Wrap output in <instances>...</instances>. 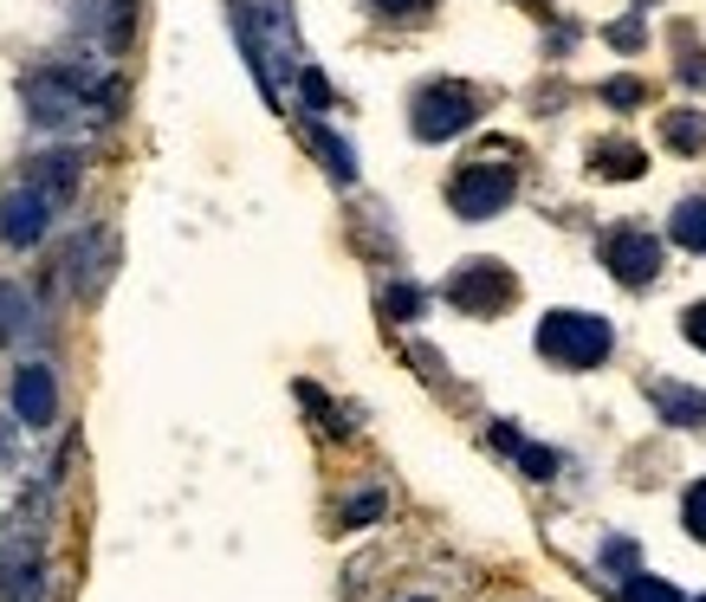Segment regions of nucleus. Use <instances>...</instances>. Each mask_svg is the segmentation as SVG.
Segmentation results:
<instances>
[{
  "instance_id": "a211bd4d",
  "label": "nucleus",
  "mask_w": 706,
  "mask_h": 602,
  "mask_svg": "<svg viewBox=\"0 0 706 602\" xmlns=\"http://www.w3.org/2000/svg\"><path fill=\"white\" fill-rule=\"evenodd\" d=\"M382 311H396V318H421V311H428V292H415V285H389V292H382Z\"/></svg>"
},
{
  "instance_id": "f03ea898",
  "label": "nucleus",
  "mask_w": 706,
  "mask_h": 602,
  "mask_svg": "<svg viewBox=\"0 0 706 602\" xmlns=\"http://www.w3.org/2000/svg\"><path fill=\"white\" fill-rule=\"evenodd\" d=\"M609 350H616V331L596 311H551L538 324V357L558 363V370H596Z\"/></svg>"
},
{
  "instance_id": "b1692460",
  "label": "nucleus",
  "mask_w": 706,
  "mask_h": 602,
  "mask_svg": "<svg viewBox=\"0 0 706 602\" xmlns=\"http://www.w3.org/2000/svg\"><path fill=\"white\" fill-rule=\"evenodd\" d=\"M603 98H609V104H642V98H648V84H635V78H616V84H603Z\"/></svg>"
},
{
  "instance_id": "4468645a",
  "label": "nucleus",
  "mask_w": 706,
  "mask_h": 602,
  "mask_svg": "<svg viewBox=\"0 0 706 602\" xmlns=\"http://www.w3.org/2000/svg\"><path fill=\"white\" fill-rule=\"evenodd\" d=\"M674 240L687 253H706V201H680L674 208Z\"/></svg>"
},
{
  "instance_id": "20e7f679",
  "label": "nucleus",
  "mask_w": 706,
  "mask_h": 602,
  "mask_svg": "<svg viewBox=\"0 0 706 602\" xmlns=\"http://www.w3.org/2000/svg\"><path fill=\"white\" fill-rule=\"evenodd\" d=\"M513 194H519L513 162H493V155H474V162L447 182V201H454V214H460V221H493Z\"/></svg>"
},
{
  "instance_id": "f8f14e48",
  "label": "nucleus",
  "mask_w": 706,
  "mask_h": 602,
  "mask_svg": "<svg viewBox=\"0 0 706 602\" xmlns=\"http://www.w3.org/2000/svg\"><path fill=\"white\" fill-rule=\"evenodd\" d=\"M590 169L609 175V182H629V175H642V150H635V143H596Z\"/></svg>"
},
{
  "instance_id": "39448f33",
  "label": "nucleus",
  "mask_w": 706,
  "mask_h": 602,
  "mask_svg": "<svg viewBox=\"0 0 706 602\" xmlns=\"http://www.w3.org/2000/svg\"><path fill=\"white\" fill-rule=\"evenodd\" d=\"M474 117H480V98H474L467 84H454V78H435V84H421V91H415L409 130L421 137V143H447V137H460Z\"/></svg>"
},
{
  "instance_id": "5701e85b",
  "label": "nucleus",
  "mask_w": 706,
  "mask_h": 602,
  "mask_svg": "<svg viewBox=\"0 0 706 602\" xmlns=\"http://www.w3.org/2000/svg\"><path fill=\"white\" fill-rule=\"evenodd\" d=\"M680 338L706 350V304H687V311H680Z\"/></svg>"
},
{
  "instance_id": "aec40b11",
  "label": "nucleus",
  "mask_w": 706,
  "mask_h": 602,
  "mask_svg": "<svg viewBox=\"0 0 706 602\" xmlns=\"http://www.w3.org/2000/svg\"><path fill=\"white\" fill-rule=\"evenodd\" d=\"M680 519H687V531H694V538H706V480H700V486H687V505H680Z\"/></svg>"
},
{
  "instance_id": "a878e982",
  "label": "nucleus",
  "mask_w": 706,
  "mask_h": 602,
  "mask_svg": "<svg viewBox=\"0 0 706 602\" xmlns=\"http://www.w3.org/2000/svg\"><path fill=\"white\" fill-rule=\"evenodd\" d=\"M13 460V434H7V421H0V466Z\"/></svg>"
},
{
  "instance_id": "f3484780",
  "label": "nucleus",
  "mask_w": 706,
  "mask_h": 602,
  "mask_svg": "<svg viewBox=\"0 0 706 602\" xmlns=\"http://www.w3.org/2000/svg\"><path fill=\"white\" fill-rule=\"evenodd\" d=\"M27 318H33V311H27V292H20V285H0V343L20 338Z\"/></svg>"
},
{
  "instance_id": "6ab92c4d",
  "label": "nucleus",
  "mask_w": 706,
  "mask_h": 602,
  "mask_svg": "<svg viewBox=\"0 0 706 602\" xmlns=\"http://www.w3.org/2000/svg\"><path fill=\"white\" fill-rule=\"evenodd\" d=\"M318 150H325V169H331L337 182H350V175H357V162H350V150H344L337 137H325V130H318Z\"/></svg>"
},
{
  "instance_id": "cd10ccee",
  "label": "nucleus",
  "mask_w": 706,
  "mask_h": 602,
  "mask_svg": "<svg viewBox=\"0 0 706 602\" xmlns=\"http://www.w3.org/2000/svg\"><path fill=\"white\" fill-rule=\"evenodd\" d=\"M642 7H648V0H642Z\"/></svg>"
},
{
  "instance_id": "ddd939ff",
  "label": "nucleus",
  "mask_w": 706,
  "mask_h": 602,
  "mask_svg": "<svg viewBox=\"0 0 706 602\" xmlns=\"http://www.w3.org/2000/svg\"><path fill=\"white\" fill-rule=\"evenodd\" d=\"M382 512H389V492H382V486H364V492H350V499H344L337 525H344V531H364V525H376Z\"/></svg>"
},
{
  "instance_id": "412c9836",
  "label": "nucleus",
  "mask_w": 706,
  "mask_h": 602,
  "mask_svg": "<svg viewBox=\"0 0 706 602\" xmlns=\"http://www.w3.org/2000/svg\"><path fill=\"white\" fill-rule=\"evenodd\" d=\"M370 7H376V13H389V20H421L435 0H370Z\"/></svg>"
},
{
  "instance_id": "c85d7f7f",
  "label": "nucleus",
  "mask_w": 706,
  "mask_h": 602,
  "mask_svg": "<svg viewBox=\"0 0 706 602\" xmlns=\"http://www.w3.org/2000/svg\"><path fill=\"white\" fill-rule=\"evenodd\" d=\"M700 602H706V596H700Z\"/></svg>"
},
{
  "instance_id": "dca6fc26",
  "label": "nucleus",
  "mask_w": 706,
  "mask_h": 602,
  "mask_svg": "<svg viewBox=\"0 0 706 602\" xmlns=\"http://www.w3.org/2000/svg\"><path fill=\"white\" fill-rule=\"evenodd\" d=\"M623 602H680V590H668L648 570H623Z\"/></svg>"
},
{
  "instance_id": "2eb2a0df",
  "label": "nucleus",
  "mask_w": 706,
  "mask_h": 602,
  "mask_svg": "<svg viewBox=\"0 0 706 602\" xmlns=\"http://www.w3.org/2000/svg\"><path fill=\"white\" fill-rule=\"evenodd\" d=\"M662 137H668L674 150H700V143H706V117L700 111H668Z\"/></svg>"
},
{
  "instance_id": "1a4fd4ad",
  "label": "nucleus",
  "mask_w": 706,
  "mask_h": 602,
  "mask_svg": "<svg viewBox=\"0 0 706 602\" xmlns=\"http://www.w3.org/2000/svg\"><path fill=\"white\" fill-rule=\"evenodd\" d=\"M13 414L27 421V428H52L59 421V382L46 363H27L20 377H13Z\"/></svg>"
},
{
  "instance_id": "6e6552de",
  "label": "nucleus",
  "mask_w": 706,
  "mask_h": 602,
  "mask_svg": "<svg viewBox=\"0 0 706 602\" xmlns=\"http://www.w3.org/2000/svg\"><path fill=\"white\" fill-rule=\"evenodd\" d=\"M52 201L27 182V189H13V194H0V240L7 247H39L46 240V227H52Z\"/></svg>"
},
{
  "instance_id": "9d476101",
  "label": "nucleus",
  "mask_w": 706,
  "mask_h": 602,
  "mask_svg": "<svg viewBox=\"0 0 706 602\" xmlns=\"http://www.w3.org/2000/svg\"><path fill=\"white\" fill-rule=\"evenodd\" d=\"M33 189L46 194L52 208H66V201H72V189H78V155L72 150L39 155V162H33Z\"/></svg>"
},
{
  "instance_id": "4be33fe9",
  "label": "nucleus",
  "mask_w": 706,
  "mask_h": 602,
  "mask_svg": "<svg viewBox=\"0 0 706 602\" xmlns=\"http://www.w3.org/2000/svg\"><path fill=\"white\" fill-rule=\"evenodd\" d=\"M519 460H525L531 480H551V473H558V453H545V448H519Z\"/></svg>"
},
{
  "instance_id": "bb28decb",
  "label": "nucleus",
  "mask_w": 706,
  "mask_h": 602,
  "mask_svg": "<svg viewBox=\"0 0 706 602\" xmlns=\"http://www.w3.org/2000/svg\"><path fill=\"white\" fill-rule=\"evenodd\" d=\"M402 602H435V596H402Z\"/></svg>"
},
{
  "instance_id": "393cba45",
  "label": "nucleus",
  "mask_w": 706,
  "mask_h": 602,
  "mask_svg": "<svg viewBox=\"0 0 706 602\" xmlns=\"http://www.w3.org/2000/svg\"><path fill=\"white\" fill-rule=\"evenodd\" d=\"M680 78H687V84H706V52H694V59L680 66Z\"/></svg>"
},
{
  "instance_id": "0eeeda50",
  "label": "nucleus",
  "mask_w": 706,
  "mask_h": 602,
  "mask_svg": "<svg viewBox=\"0 0 706 602\" xmlns=\"http://www.w3.org/2000/svg\"><path fill=\"white\" fill-rule=\"evenodd\" d=\"M596 253H603V265H609L616 285H655V272H662V247H655L648 227H616V233H603Z\"/></svg>"
},
{
  "instance_id": "7ed1b4c3",
  "label": "nucleus",
  "mask_w": 706,
  "mask_h": 602,
  "mask_svg": "<svg viewBox=\"0 0 706 602\" xmlns=\"http://www.w3.org/2000/svg\"><path fill=\"white\" fill-rule=\"evenodd\" d=\"M39 505L46 492H33V505L13 519L7 544H0V602H46V551H39Z\"/></svg>"
},
{
  "instance_id": "f257e3e1",
  "label": "nucleus",
  "mask_w": 706,
  "mask_h": 602,
  "mask_svg": "<svg viewBox=\"0 0 706 602\" xmlns=\"http://www.w3.org/2000/svg\"><path fill=\"white\" fill-rule=\"evenodd\" d=\"M233 27H240V46H247V59H253V72H260L266 98H279L286 78L298 72V39H292L286 0H240Z\"/></svg>"
},
{
  "instance_id": "9b49d317",
  "label": "nucleus",
  "mask_w": 706,
  "mask_h": 602,
  "mask_svg": "<svg viewBox=\"0 0 706 602\" xmlns=\"http://www.w3.org/2000/svg\"><path fill=\"white\" fill-rule=\"evenodd\" d=\"M648 395H655L662 421H674V428H706V395H694V389H674V382H648Z\"/></svg>"
},
{
  "instance_id": "423d86ee",
  "label": "nucleus",
  "mask_w": 706,
  "mask_h": 602,
  "mask_svg": "<svg viewBox=\"0 0 706 602\" xmlns=\"http://www.w3.org/2000/svg\"><path fill=\"white\" fill-rule=\"evenodd\" d=\"M447 299L460 304L467 318H493V311H506V304L519 299V285H513V272L499 260H467L447 279Z\"/></svg>"
}]
</instances>
